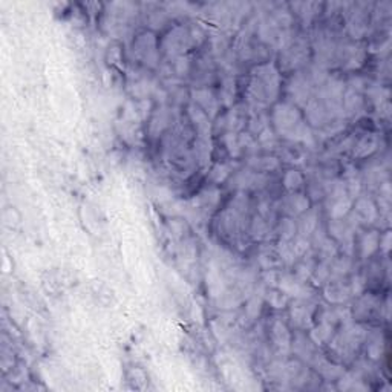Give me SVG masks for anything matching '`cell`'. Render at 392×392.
Returning a JSON list of instances; mask_svg holds the SVG:
<instances>
[{
    "label": "cell",
    "instance_id": "obj_13",
    "mask_svg": "<svg viewBox=\"0 0 392 392\" xmlns=\"http://www.w3.org/2000/svg\"><path fill=\"white\" fill-rule=\"evenodd\" d=\"M281 236H282V240H291L296 235V224L291 219H283L281 222Z\"/></svg>",
    "mask_w": 392,
    "mask_h": 392
},
{
    "label": "cell",
    "instance_id": "obj_14",
    "mask_svg": "<svg viewBox=\"0 0 392 392\" xmlns=\"http://www.w3.org/2000/svg\"><path fill=\"white\" fill-rule=\"evenodd\" d=\"M291 247H293V251H294L296 258H301L309 250V242L304 236H297L296 240L291 242Z\"/></svg>",
    "mask_w": 392,
    "mask_h": 392
},
{
    "label": "cell",
    "instance_id": "obj_4",
    "mask_svg": "<svg viewBox=\"0 0 392 392\" xmlns=\"http://www.w3.org/2000/svg\"><path fill=\"white\" fill-rule=\"evenodd\" d=\"M351 209V199L348 196H343L339 199H332V204L329 207V215L332 219H342L343 216H347Z\"/></svg>",
    "mask_w": 392,
    "mask_h": 392
},
{
    "label": "cell",
    "instance_id": "obj_11",
    "mask_svg": "<svg viewBox=\"0 0 392 392\" xmlns=\"http://www.w3.org/2000/svg\"><path fill=\"white\" fill-rule=\"evenodd\" d=\"M375 147H377V143H375V138H363V140L359 143V146H357V155L359 156H366V155H370L375 151Z\"/></svg>",
    "mask_w": 392,
    "mask_h": 392
},
{
    "label": "cell",
    "instance_id": "obj_10",
    "mask_svg": "<svg viewBox=\"0 0 392 392\" xmlns=\"http://www.w3.org/2000/svg\"><path fill=\"white\" fill-rule=\"evenodd\" d=\"M196 97H198L196 100H198L207 110H210L212 113L216 112V100L213 98V95L209 90H198L196 92Z\"/></svg>",
    "mask_w": 392,
    "mask_h": 392
},
{
    "label": "cell",
    "instance_id": "obj_9",
    "mask_svg": "<svg viewBox=\"0 0 392 392\" xmlns=\"http://www.w3.org/2000/svg\"><path fill=\"white\" fill-rule=\"evenodd\" d=\"M308 205H309V202H308V199L305 198L304 195H293L291 198H290V213H293V215H297V213H304V212H306L308 210Z\"/></svg>",
    "mask_w": 392,
    "mask_h": 392
},
{
    "label": "cell",
    "instance_id": "obj_6",
    "mask_svg": "<svg viewBox=\"0 0 392 392\" xmlns=\"http://www.w3.org/2000/svg\"><path fill=\"white\" fill-rule=\"evenodd\" d=\"M317 227V215L314 212H306V215L302 216L301 222H299V232L301 236H309Z\"/></svg>",
    "mask_w": 392,
    "mask_h": 392
},
{
    "label": "cell",
    "instance_id": "obj_18",
    "mask_svg": "<svg viewBox=\"0 0 392 392\" xmlns=\"http://www.w3.org/2000/svg\"><path fill=\"white\" fill-rule=\"evenodd\" d=\"M365 286H366V282H365V279L362 278V276H355V278L352 279L349 291L354 296H360L363 293V290H365Z\"/></svg>",
    "mask_w": 392,
    "mask_h": 392
},
{
    "label": "cell",
    "instance_id": "obj_1",
    "mask_svg": "<svg viewBox=\"0 0 392 392\" xmlns=\"http://www.w3.org/2000/svg\"><path fill=\"white\" fill-rule=\"evenodd\" d=\"M355 218L363 222H374L377 219V209L372 201L359 199L355 205Z\"/></svg>",
    "mask_w": 392,
    "mask_h": 392
},
{
    "label": "cell",
    "instance_id": "obj_17",
    "mask_svg": "<svg viewBox=\"0 0 392 392\" xmlns=\"http://www.w3.org/2000/svg\"><path fill=\"white\" fill-rule=\"evenodd\" d=\"M331 276V271L328 270L327 263H322L320 267H317L314 271H313V278L316 281V283H322L325 279H328Z\"/></svg>",
    "mask_w": 392,
    "mask_h": 392
},
{
    "label": "cell",
    "instance_id": "obj_3",
    "mask_svg": "<svg viewBox=\"0 0 392 392\" xmlns=\"http://www.w3.org/2000/svg\"><path fill=\"white\" fill-rule=\"evenodd\" d=\"M349 288L343 285H329L325 290V297L331 304H343L349 297Z\"/></svg>",
    "mask_w": 392,
    "mask_h": 392
},
{
    "label": "cell",
    "instance_id": "obj_19",
    "mask_svg": "<svg viewBox=\"0 0 392 392\" xmlns=\"http://www.w3.org/2000/svg\"><path fill=\"white\" fill-rule=\"evenodd\" d=\"M259 311H261V301L259 299H251V301L248 302L247 305V314L251 316V317H256L259 314Z\"/></svg>",
    "mask_w": 392,
    "mask_h": 392
},
{
    "label": "cell",
    "instance_id": "obj_12",
    "mask_svg": "<svg viewBox=\"0 0 392 392\" xmlns=\"http://www.w3.org/2000/svg\"><path fill=\"white\" fill-rule=\"evenodd\" d=\"M283 184H285V187H286L288 190H296V189L301 187V184H302V176H301V174H299V172H296V170H290V172H288V174L285 175V178H283Z\"/></svg>",
    "mask_w": 392,
    "mask_h": 392
},
{
    "label": "cell",
    "instance_id": "obj_5",
    "mask_svg": "<svg viewBox=\"0 0 392 392\" xmlns=\"http://www.w3.org/2000/svg\"><path fill=\"white\" fill-rule=\"evenodd\" d=\"M380 245V238L375 232H371V233H366L362 239V256L363 258H368V256H371L372 253L377 251Z\"/></svg>",
    "mask_w": 392,
    "mask_h": 392
},
{
    "label": "cell",
    "instance_id": "obj_7",
    "mask_svg": "<svg viewBox=\"0 0 392 392\" xmlns=\"http://www.w3.org/2000/svg\"><path fill=\"white\" fill-rule=\"evenodd\" d=\"M331 334H332V325L329 324V322L322 320L320 327L316 328V331H313L311 337H313V340L317 345H322V343H325V342H328L331 339Z\"/></svg>",
    "mask_w": 392,
    "mask_h": 392
},
{
    "label": "cell",
    "instance_id": "obj_16",
    "mask_svg": "<svg viewBox=\"0 0 392 392\" xmlns=\"http://www.w3.org/2000/svg\"><path fill=\"white\" fill-rule=\"evenodd\" d=\"M288 301V296H285L282 291H273L268 296V302L274 306V308H283L285 304Z\"/></svg>",
    "mask_w": 392,
    "mask_h": 392
},
{
    "label": "cell",
    "instance_id": "obj_8",
    "mask_svg": "<svg viewBox=\"0 0 392 392\" xmlns=\"http://www.w3.org/2000/svg\"><path fill=\"white\" fill-rule=\"evenodd\" d=\"M273 334H274L276 343H278L279 347L288 348V345H290V334H288V331H286L283 324H281V322H276V325L273 328Z\"/></svg>",
    "mask_w": 392,
    "mask_h": 392
},
{
    "label": "cell",
    "instance_id": "obj_2",
    "mask_svg": "<svg viewBox=\"0 0 392 392\" xmlns=\"http://www.w3.org/2000/svg\"><path fill=\"white\" fill-rule=\"evenodd\" d=\"M311 316H313V311H311V308L306 306V304H297L291 309L293 324H296L297 327L305 328L306 325H309Z\"/></svg>",
    "mask_w": 392,
    "mask_h": 392
},
{
    "label": "cell",
    "instance_id": "obj_15",
    "mask_svg": "<svg viewBox=\"0 0 392 392\" xmlns=\"http://www.w3.org/2000/svg\"><path fill=\"white\" fill-rule=\"evenodd\" d=\"M349 267H351L349 259L348 258H340L337 261H334V263H332V267H331L329 271L334 273L336 276H342V274H345V273L349 270Z\"/></svg>",
    "mask_w": 392,
    "mask_h": 392
}]
</instances>
